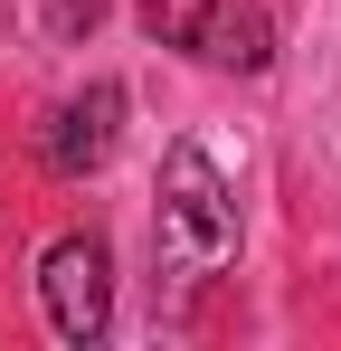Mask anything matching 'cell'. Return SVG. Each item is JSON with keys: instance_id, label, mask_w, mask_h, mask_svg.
I'll list each match as a JSON object with an SVG mask.
<instances>
[{"instance_id": "cell-2", "label": "cell", "mask_w": 341, "mask_h": 351, "mask_svg": "<svg viewBox=\"0 0 341 351\" xmlns=\"http://www.w3.org/2000/svg\"><path fill=\"white\" fill-rule=\"evenodd\" d=\"M38 304H48V332L57 342H105V323H114V256H105V237H57L48 256H38Z\"/></svg>"}, {"instance_id": "cell-3", "label": "cell", "mask_w": 341, "mask_h": 351, "mask_svg": "<svg viewBox=\"0 0 341 351\" xmlns=\"http://www.w3.org/2000/svg\"><path fill=\"white\" fill-rule=\"evenodd\" d=\"M114 133H123V86L95 76L86 95L48 105V123H38V162H48L57 180H86V171H105V162H114Z\"/></svg>"}, {"instance_id": "cell-4", "label": "cell", "mask_w": 341, "mask_h": 351, "mask_svg": "<svg viewBox=\"0 0 341 351\" xmlns=\"http://www.w3.org/2000/svg\"><path fill=\"white\" fill-rule=\"evenodd\" d=\"M190 58H209V66H275V19L256 10V0H237V10H209V29H199V48Z\"/></svg>"}, {"instance_id": "cell-1", "label": "cell", "mask_w": 341, "mask_h": 351, "mask_svg": "<svg viewBox=\"0 0 341 351\" xmlns=\"http://www.w3.org/2000/svg\"><path fill=\"white\" fill-rule=\"evenodd\" d=\"M162 237L180 266H227L237 256V190L218 180V162L199 143L162 152Z\"/></svg>"}, {"instance_id": "cell-6", "label": "cell", "mask_w": 341, "mask_h": 351, "mask_svg": "<svg viewBox=\"0 0 341 351\" xmlns=\"http://www.w3.org/2000/svg\"><path fill=\"white\" fill-rule=\"evenodd\" d=\"M48 19H57V38H76V29H95V19H105V0H57Z\"/></svg>"}, {"instance_id": "cell-5", "label": "cell", "mask_w": 341, "mask_h": 351, "mask_svg": "<svg viewBox=\"0 0 341 351\" xmlns=\"http://www.w3.org/2000/svg\"><path fill=\"white\" fill-rule=\"evenodd\" d=\"M209 10H218V0H133V19H142V38H152V48H199Z\"/></svg>"}]
</instances>
